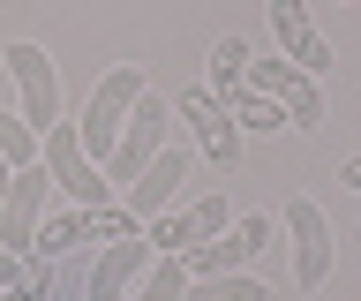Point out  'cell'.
<instances>
[{"label": "cell", "instance_id": "6da1fadb", "mask_svg": "<svg viewBox=\"0 0 361 301\" xmlns=\"http://www.w3.org/2000/svg\"><path fill=\"white\" fill-rule=\"evenodd\" d=\"M151 91V75L135 68V61H121L113 75H98V91H90V106H83V121H75V143H83V159L106 173V159H113V143H121V121H128V106Z\"/></svg>", "mask_w": 361, "mask_h": 301}, {"label": "cell", "instance_id": "7a4b0ae2", "mask_svg": "<svg viewBox=\"0 0 361 301\" xmlns=\"http://www.w3.org/2000/svg\"><path fill=\"white\" fill-rule=\"evenodd\" d=\"M38 166H45V181L61 188L68 204H83V211H106V204H121V188L98 173V166L83 159V143H75V121H53L38 136Z\"/></svg>", "mask_w": 361, "mask_h": 301}, {"label": "cell", "instance_id": "3957f363", "mask_svg": "<svg viewBox=\"0 0 361 301\" xmlns=\"http://www.w3.org/2000/svg\"><path fill=\"white\" fill-rule=\"evenodd\" d=\"M128 233H143V219H135L128 204H106V211L68 204V211H53V219H38V233H30V256L61 264V256H68V249H83V241H128Z\"/></svg>", "mask_w": 361, "mask_h": 301}, {"label": "cell", "instance_id": "277c9868", "mask_svg": "<svg viewBox=\"0 0 361 301\" xmlns=\"http://www.w3.org/2000/svg\"><path fill=\"white\" fill-rule=\"evenodd\" d=\"M166 121H173V106H166L158 91H143V98L128 106V121H121V143H113V159H106V181H113V188H128L135 173H143L158 151H166Z\"/></svg>", "mask_w": 361, "mask_h": 301}, {"label": "cell", "instance_id": "5b68a950", "mask_svg": "<svg viewBox=\"0 0 361 301\" xmlns=\"http://www.w3.org/2000/svg\"><path fill=\"white\" fill-rule=\"evenodd\" d=\"M0 61H8V75H16V98H23V128H30V136H45V128L61 121V75H53L45 46L16 38V46L0 53Z\"/></svg>", "mask_w": 361, "mask_h": 301}, {"label": "cell", "instance_id": "8992f818", "mask_svg": "<svg viewBox=\"0 0 361 301\" xmlns=\"http://www.w3.org/2000/svg\"><path fill=\"white\" fill-rule=\"evenodd\" d=\"M226 226H233V204L226 196H196L188 211H158L151 226H143V241H151V256H188L203 241H219Z\"/></svg>", "mask_w": 361, "mask_h": 301}, {"label": "cell", "instance_id": "52a82bcc", "mask_svg": "<svg viewBox=\"0 0 361 301\" xmlns=\"http://www.w3.org/2000/svg\"><path fill=\"white\" fill-rule=\"evenodd\" d=\"M248 91H264L286 128H324V91H316V75H301L293 61H256L248 53Z\"/></svg>", "mask_w": 361, "mask_h": 301}, {"label": "cell", "instance_id": "ba28073f", "mask_svg": "<svg viewBox=\"0 0 361 301\" xmlns=\"http://www.w3.org/2000/svg\"><path fill=\"white\" fill-rule=\"evenodd\" d=\"M180 128H188L203 166H219V173L241 166V128H233V113H226L211 91H180Z\"/></svg>", "mask_w": 361, "mask_h": 301}, {"label": "cell", "instance_id": "9c48e42d", "mask_svg": "<svg viewBox=\"0 0 361 301\" xmlns=\"http://www.w3.org/2000/svg\"><path fill=\"white\" fill-rule=\"evenodd\" d=\"M286 233H293V286L316 294L324 278H331V219L316 196H293L286 204Z\"/></svg>", "mask_w": 361, "mask_h": 301}, {"label": "cell", "instance_id": "30bf717a", "mask_svg": "<svg viewBox=\"0 0 361 301\" xmlns=\"http://www.w3.org/2000/svg\"><path fill=\"white\" fill-rule=\"evenodd\" d=\"M45 196H53L45 166H16V181L0 196V249L8 256H30V233H38V219H45Z\"/></svg>", "mask_w": 361, "mask_h": 301}, {"label": "cell", "instance_id": "8fae6325", "mask_svg": "<svg viewBox=\"0 0 361 301\" xmlns=\"http://www.w3.org/2000/svg\"><path fill=\"white\" fill-rule=\"evenodd\" d=\"M188 166H196V143L180 136V143H166V151H158V159H151V166H143V173L128 181V211L143 219V226H151L158 211H173V188L188 181Z\"/></svg>", "mask_w": 361, "mask_h": 301}, {"label": "cell", "instance_id": "7c38bea8", "mask_svg": "<svg viewBox=\"0 0 361 301\" xmlns=\"http://www.w3.org/2000/svg\"><path fill=\"white\" fill-rule=\"evenodd\" d=\"M264 241H271V219H264V211H248L241 226H226L219 241L188 249V256H180V271H188V278H211V271H241V264H248L256 249H264Z\"/></svg>", "mask_w": 361, "mask_h": 301}, {"label": "cell", "instance_id": "4fadbf2b", "mask_svg": "<svg viewBox=\"0 0 361 301\" xmlns=\"http://www.w3.org/2000/svg\"><path fill=\"white\" fill-rule=\"evenodd\" d=\"M143 271H151V241H143V233L106 241L98 264H90V294H83V301H128V286H135Z\"/></svg>", "mask_w": 361, "mask_h": 301}, {"label": "cell", "instance_id": "5bb4252c", "mask_svg": "<svg viewBox=\"0 0 361 301\" xmlns=\"http://www.w3.org/2000/svg\"><path fill=\"white\" fill-rule=\"evenodd\" d=\"M271 30H279V46H286V61L301 75H324V68H331V46H324V30L309 23L301 0H271Z\"/></svg>", "mask_w": 361, "mask_h": 301}, {"label": "cell", "instance_id": "9a60e30c", "mask_svg": "<svg viewBox=\"0 0 361 301\" xmlns=\"http://www.w3.org/2000/svg\"><path fill=\"white\" fill-rule=\"evenodd\" d=\"M241 83H248V38H219V46H211V83H203V91L219 98V106H233Z\"/></svg>", "mask_w": 361, "mask_h": 301}, {"label": "cell", "instance_id": "2e32d148", "mask_svg": "<svg viewBox=\"0 0 361 301\" xmlns=\"http://www.w3.org/2000/svg\"><path fill=\"white\" fill-rule=\"evenodd\" d=\"M180 301H271V294H264V278H248V271H211V278H188Z\"/></svg>", "mask_w": 361, "mask_h": 301}, {"label": "cell", "instance_id": "e0dca14e", "mask_svg": "<svg viewBox=\"0 0 361 301\" xmlns=\"http://www.w3.org/2000/svg\"><path fill=\"white\" fill-rule=\"evenodd\" d=\"M226 113H233V128H248V136H279V128H286V113H279L264 91H248V83H241V98H233Z\"/></svg>", "mask_w": 361, "mask_h": 301}, {"label": "cell", "instance_id": "ac0fdd59", "mask_svg": "<svg viewBox=\"0 0 361 301\" xmlns=\"http://www.w3.org/2000/svg\"><path fill=\"white\" fill-rule=\"evenodd\" d=\"M180 286H188L180 256H151V271H143V286H135L128 301H180Z\"/></svg>", "mask_w": 361, "mask_h": 301}, {"label": "cell", "instance_id": "d6986e66", "mask_svg": "<svg viewBox=\"0 0 361 301\" xmlns=\"http://www.w3.org/2000/svg\"><path fill=\"white\" fill-rule=\"evenodd\" d=\"M0 159L8 166H38V136H30L23 113H8V106H0Z\"/></svg>", "mask_w": 361, "mask_h": 301}, {"label": "cell", "instance_id": "ffe728a7", "mask_svg": "<svg viewBox=\"0 0 361 301\" xmlns=\"http://www.w3.org/2000/svg\"><path fill=\"white\" fill-rule=\"evenodd\" d=\"M53 271H61V264H45V256H30L16 286H0V301H45V294H53Z\"/></svg>", "mask_w": 361, "mask_h": 301}, {"label": "cell", "instance_id": "44dd1931", "mask_svg": "<svg viewBox=\"0 0 361 301\" xmlns=\"http://www.w3.org/2000/svg\"><path fill=\"white\" fill-rule=\"evenodd\" d=\"M338 181H346V188H354V196H361V151H354V159H346V166H338Z\"/></svg>", "mask_w": 361, "mask_h": 301}]
</instances>
